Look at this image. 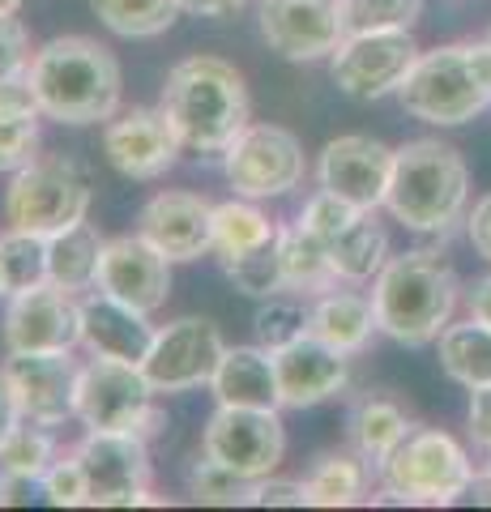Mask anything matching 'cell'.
Masks as SVG:
<instances>
[{
  "instance_id": "1",
  "label": "cell",
  "mask_w": 491,
  "mask_h": 512,
  "mask_svg": "<svg viewBox=\"0 0 491 512\" xmlns=\"http://www.w3.org/2000/svg\"><path fill=\"white\" fill-rule=\"evenodd\" d=\"M462 303V278L436 248H410L372 278L376 325L398 346H432Z\"/></svg>"
},
{
  "instance_id": "2",
  "label": "cell",
  "mask_w": 491,
  "mask_h": 512,
  "mask_svg": "<svg viewBox=\"0 0 491 512\" xmlns=\"http://www.w3.org/2000/svg\"><path fill=\"white\" fill-rule=\"evenodd\" d=\"M158 107L167 111L184 150L193 154H227L235 137L252 124V103L244 73L218 56H188L163 82Z\"/></svg>"
},
{
  "instance_id": "3",
  "label": "cell",
  "mask_w": 491,
  "mask_h": 512,
  "mask_svg": "<svg viewBox=\"0 0 491 512\" xmlns=\"http://www.w3.org/2000/svg\"><path fill=\"white\" fill-rule=\"evenodd\" d=\"M470 205V167L457 146L440 137H415L393 154V180L385 210L415 235H449L466 222Z\"/></svg>"
},
{
  "instance_id": "4",
  "label": "cell",
  "mask_w": 491,
  "mask_h": 512,
  "mask_svg": "<svg viewBox=\"0 0 491 512\" xmlns=\"http://www.w3.org/2000/svg\"><path fill=\"white\" fill-rule=\"evenodd\" d=\"M43 116L56 124H107L120 111V64L99 39L60 35L30 56Z\"/></svg>"
},
{
  "instance_id": "5",
  "label": "cell",
  "mask_w": 491,
  "mask_h": 512,
  "mask_svg": "<svg viewBox=\"0 0 491 512\" xmlns=\"http://www.w3.org/2000/svg\"><path fill=\"white\" fill-rule=\"evenodd\" d=\"M406 116L436 128H457L491 107V39H462L419 52L398 90Z\"/></svg>"
},
{
  "instance_id": "6",
  "label": "cell",
  "mask_w": 491,
  "mask_h": 512,
  "mask_svg": "<svg viewBox=\"0 0 491 512\" xmlns=\"http://www.w3.org/2000/svg\"><path fill=\"white\" fill-rule=\"evenodd\" d=\"M479 483L462 444L440 427H415L380 461V504H453Z\"/></svg>"
},
{
  "instance_id": "7",
  "label": "cell",
  "mask_w": 491,
  "mask_h": 512,
  "mask_svg": "<svg viewBox=\"0 0 491 512\" xmlns=\"http://www.w3.org/2000/svg\"><path fill=\"white\" fill-rule=\"evenodd\" d=\"M94 188L90 175L69 158H35L22 171H13L5 192V222L9 231L52 239L77 227L90 214Z\"/></svg>"
},
{
  "instance_id": "8",
  "label": "cell",
  "mask_w": 491,
  "mask_h": 512,
  "mask_svg": "<svg viewBox=\"0 0 491 512\" xmlns=\"http://www.w3.org/2000/svg\"><path fill=\"white\" fill-rule=\"evenodd\" d=\"M154 397V384L137 363L94 355L77 376V423L86 431H133L150 440L167 423Z\"/></svg>"
},
{
  "instance_id": "9",
  "label": "cell",
  "mask_w": 491,
  "mask_h": 512,
  "mask_svg": "<svg viewBox=\"0 0 491 512\" xmlns=\"http://www.w3.org/2000/svg\"><path fill=\"white\" fill-rule=\"evenodd\" d=\"M419 60V43L410 30H359L338 43L329 56V77L338 94L355 103H376L385 94H398L406 73Z\"/></svg>"
},
{
  "instance_id": "10",
  "label": "cell",
  "mask_w": 491,
  "mask_h": 512,
  "mask_svg": "<svg viewBox=\"0 0 491 512\" xmlns=\"http://www.w3.org/2000/svg\"><path fill=\"white\" fill-rule=\"evenodd\" d=\"M90 483V508H137L163 504L150 491V448L133 431H86L73 448Z\"/></svg>"
},
{
  "instance_id": "11",
  "label": "cell",
  "mask_w": 491,
  "mask_h": 512,
  "mask_svg": "<svg viewBox=\"0 0 491 512\" xmlns=\"http://www.w3.org/2000/svg\"><path fill=\"white\" fill-rule=\"evenodd\" d=\"M223 171L235 188V197L248 201H269V197H287L291 188L304 180V146L291 128L282 124H248L235 146L223 154Z\"/></svg>"
},
{
  "instance_id": "12",
  "label": "cell",
  "mask_w": 491,
  "mask_h": 512,
  "mask_svg": "<svg viewBox=\"0 0 491 512\" xmlns=\"http://www.w3.org/2000/svg\"><path fill=\"white\" fill-rule=\"evenodd\" d=\"M205 457L223 461L244 478H265L287 457V427L278 410H248V406H218L201 431Z\"/></svg>"
},
{
  "instance_id": "13",
  "label": "cell",
  "mask_w": 491,
  "mask_h": 512,
  "mask_svg": "<svg viewBox=\"0 0 491 512\" xmlns=\"http://www.w3.org/2000/svg\"><path fill=\"white\" fill-rule=\"evenodd\" d=\"M227 355L223 329L205 316H180L154 333V346L141 372L154 384V393H184L197 384H210L218 363Z\"/></svg>"
},
{
  "instance_id": "14",
  "label": "cell",
  "mask_w": 491,
  "mask_h": 512,
  "mask_svg": "<svg viewBox=\"0 0 491 512\" xmlns=\"http://www.w3.org/2000/svg\"><path fill=\"white\" fill-rule=\"evenodd\" d=\"M5 376L22 406V419H35L43 427H60L77 419L82 363L73 359V350H9Z\"/></svg>"
},
{
  "instance_id": "15",
  "label": "cell",
  "mask_w": 491,
  "mask_h": 512,
  "mask_svg": "<svg viewBox=\"0 0 491 512\" xmlns=\"http://www.w3.org/2000/svg\"><path fill=\"white\" fill-rule=\"evenodd\" d=\"M261 39L282 60H329L346 39L342 0H261Z\"/></svg>"
},
{
  "instance_id": "16",
  "label": "cell",
  "mask_w": 491,
  "mask_h": 512,
  "mask_svg": "<svg viewBox=\"0 0 491 512\" xmlns=\"http://www.w3.org/2000/svg\"><path fill=\"white\" fill-rule=\"evenodd\" d=\"M184 150L163 107H129L103 124V154L124 180H158Z\"/></svg>"
},
{
  "instance_id": "17",
  "label": "cell",
  "mask_w": 491,
  "mask_h": 512,
  "mask_svg": "<svg viewBox=\"0 0 491 512\" xmlns=\"http://www.w3.org/2000/svg\"><path fill=\"white\" fill-rule=\"evenodd\" d=\"M393 154L385 141L363 137V133H346L334 137L321 150L316 163V180L321 188L338 192L342 201H351L355 210H385V192L393 180Z\"/></svg>"
},
{
  "instance_id": "18",
  "label": "cell",
  "mask_w": 491,
  "mask_h": 512,
  "mask_svg": "<svg viewBox=\"0 0 491 512\" xmlns=\"http://www.w3.org/2000/svg\"><path fill=\"white\" fill-rule=\"evenodd\" d=\"M94 291L129 303L137 312H158L171 295V261L158 252L146 235L107 239L99 256V278Z\"/></svg>"
},
{
  "instance_id": "19",
  "label": "cell",
  "mask_w": 491,
  "mask_h": 512,
  "mask_svg": "<svg viewBox=\"0 0 491 512\" xmlns=\"http://www.w3.org/2000/svg\"><path fill=\"white\" fill-rule=\"evenodd\" d=\"M82 342V299L56 282L9 299L5 346L9 350H73Z\"/></svg>"
},
{
  "instance_id": "20",
  "label": "cell",
  "mask_w": 491,
  "mask_h": 512,
  "mask_svg": "<svg viewBox=\"0 0 491 512\" xmlns=\"http://www.w3.org/2000/svg\"><path fill=\"white\" fill-rule=\"evenodd\" d=\"M137 235H146L171 265L197 261L214 252V205L197 192H158L141 205Z\"/></svg>"
},
{
  "instance_id": "21",
  "label": "cell",
  "mask_w": 491,
  "mask_h": 512,
  "mask_svg": "<svg viewBox=\"0 0 491 512\" xmlns=\"http://www.w3.org/2000/svg\"><path fill=\"white\" fill-rule=\"evenodd\" d=\"M274 367H278V393L287 410H312L351 384V355L325 346L312 333L274 350Z\"/></svg>"
},
{
  "instance_id": "22",
  "label": "cell",
  "mask_w": 491,
  "mask_h": 512,
  "mask_svg": "<svg viewBox=\"0 0 491 512\" xmlns=\"http://www.w3.org/2000/svg\"><path fill=\"white\" fill-rule=\"evenodd\" d=\"M154 325L150 312H137L129 303L94 291L82 299V346L99 359H120V363H146L154 346Z\"/></svg>"
},
{
  "instance_id": "23",
  "label": "cell",
  "mask_w": 491,
  "mask_h": 512,
  "mask_svg": "<svg viewBox=\"0 0 491 512\" xmlns=\"http://www.w3.org/2000/svg\"><path fill=\"white\" fill-rule=\"evenodd\" d=\"M218 406H248V410H282L274 350L257 346H227L223 363L210 380Z\"/></svg>"
},
{
  "instance_id": "24",
  "label": "cell",
  "mask_w": 491,
  "mask_h": 512,
  "mask_svg": "<svg viewBox=\"0 0 491 512\" xmlns=\"http://www.w3.org/2000/svg\"><path fill=\"white\" fill-rule=\"evenodd\" d=\"M410 431H415L410 414L385 393H363L351 402V410H346V440H351L355 453L376 470H380V461L393 457V448H398Z\"/></svg>"
},
{
  "instance_id": "25",
  "label": "cell",
  "mask_w": 491,
  "mask_h": 512,
  "mask_svg": "<svg viewBox=\"0 0 491 512\" xmlns=\"http://www.w3.org/2000/svg\"><path fill=\"white\" fill-rule=\"evenodd\" d=\"M372 333H380L372 295L338 291L334 286V291L312 299V338H321L325 346L342 350V355H359L372 342Z\"/></svg>"
},
{
  "instance_id": "26",
  "label": "cell",
  "mask_w": 491,
  "mask_h": 512,
  "mask_svg": "<svg viewBox=\"0 0 491 512\" xmlns=\"http://www.w3.org/2000/svg\"><path fill=\"white\" fill-rule=\"evenodd\" d=\"M440 367L462 389H483L491 384V325L479 316L449 320V329L436 338Z\"/></svg>"
},
{
  "instance_id": "27",
  "label": "cell",
  "mask_w": 491,
  "mask_h": 512,
  "mask_svg": "<svg viewBox=\"0 0 491 512\" xmlns=\"http://www.w3.org/2000/svg\"><path fill=\"white\" fill-rule=\"evenodd\" d=\"M278 256H282V274H287V291L295 295H325L338 286L334 261H329V244H321L308 227H278Z\"/></svg>"
},
{
  "instance_id": "28",
  "label": "cell",
  "mask_w": 491,
  "mask_h": 512,
  "mask_svg": "<svg viewBox=\"0 0 491 512\" xmlns=\"http://www.w3.org/2000/svg\"><path fill=\"white\" fill-rule=\"evenodd\" d=\"M329 261H334L338 282H372L380 265L389 261V231L376 218V210H363L351 227H346L334 244H329Z\"/></svg>"
},
{
  "instance_id": "29",
  "label": "cell",
  "mask_w": 491,
  "mask_h": 512,
  "mask_svg": "<svg viewBox=\"0 0 491 512\" xmlns=\"http://www.w3.org/2000/svg\"><path fill=\"white\" fill-rule=\"evenodd\" d=\"M107 239L99 235V227H90L82 218L77 227L60 231L47 239V278L65 291H90L94 278H99V256H103Z\"/></svg>"
},
{
  "instance_id": "30",
  "label": "cell",
  "mask_w": 491,
  "mask_h": 512,
  "mask_svg": "<svg viewBox=\"0 0 491 512\" xmlns=\"http://www.w3.org/2000/svg\"><path fill=\"white\" fill-rule=\"evenodd\" d=\"M368 461H363L355 448L351 453H321L308 470V504L316 508H351L368 500Z\"/></svg>"
},
{
  "instance_id": "31",
  "label": "cell",
  "mask_w": 491,
  "mask_h": 512,
  "mask_svg": "<svg viewBox=\"0 0 491 512\" xmlns=\"http://www.w3.org/2000/svg\"><path fill=\"white\" fill-rule=\"evenodd\" d=\"M278 239V227L269 222L248 197H235L214 205V252L231 261V256H248Z\"/></svg>"
},
{
  "instance_id": "32",
  "label": "cell",
  "mask_w": 491,
  "mask_h": 512,
  "mask_svg": "<svg viewBox=\"0 0 491 512\" xmlns=\"http://www.w3.org/2000/svg\"><path fill=\"white\" fill-rule=\"evenodd\" d=\"M90 9L120 39H158L184 13L180 0H90Z\"/></svg>"
},
{
  "instance_id": "33",
  "label": "cell",
  "mask_w": 491,
  "mask_h": 512,
  "mask_svg": "<svg viewBox=\"0 0 491 512\" xmlns=\"http://www.w3.org/2000/svg\"><path fill=\"white\" fill-rule=\"evenodd\" d=\"M43 282H52L47 278V239L26 231L0 235V299L35 291Z\"/></svg>"
},
{
  "instance_id": "34",
  "label": "cell",
  "mask_w": 491,
  "mask_h": 512,
  "mask_svg": "<svg viewBox=\"0 0 491 512\" xmlns=\"http://www.w3.org/2000/svg\"><path fill=\"white\" fill-rule=\"evenodd\" d=\"M252 329H257V342L265 350H282V346H291L299 338H308L312 333V303H308V295L295 299V295L282 291V295L261 299L257 316H252Z\"/></svg>"
},
{
  "instance_id": "35",
  "label": "cell",
  "mask_w": 491,
  "mask_h": 512,
  "mask_svg": "<svg viewBox=\"0 0 491 512\" xmlns=\"http://www.w3.org/2000/svg\"><path fill=\"white\" fill-rule=\"evenodd\" d=\"M56 461V440L52 431L35 419H22L13 427V436L0 444V470H13V474H26V478H43Z\"/></svg>"
},
{
  "instance_id": "36",
  "label": "cell",
  "mask_w": 491,
  "mask_h": 512,
  "mask_svg": "<svg viewBox=\"0 0 491 512\" xmlns=\"http://www.w3.org/2000/svg\"><path fill=\"white\" fill-rule=\"evenodd\" d=\"M223 274L235 282V291L248 295V299H269V295L287 291L278 239L274 244H265V248H257V252H248V256H231V261H223Z\"/></svg>"
},
{
  "instance_id": "37",
  "label": "cell",
  "mask_w": 491,
  "mask_h": 512,
  "mask_svg": "<svg viewBox=\"0 0 491 512\" xmlns=\"http://www.w3.org/2000/svg\"><path fill=\"white\" fill-rule=\"evenodd\" d=\"M423 13V0H342L346 35L359 30H410Z\"/></svg>"
},
{
  "instance_id": "38",
  "label": "cell",
  "mask_w": 491,
  "mask_h": 512,
  "mask_svg": "<svg viewBox=\"0 0 491 512\" xmlns=\"http://www.w3.org/2000/svg\"><path fill=\"white\" fill-rule=\"evenodd\" d=\"M188 495L197 504H248L252 495V478L235 474L231 466L214 457H201L193 470H188Z\"/></svg>"
},
{
  "instance_id": "39",
  "label": "cell",
  "mask_w": 491,
  "mask_h": 512,
  "mask_svg": "<svg viewBox=\"0 0 491 512\" xmlns=\"http://www.w3.org/2000/svg\"><path fill=\"white\" fill-rule=\"evenodd\" d=\"M363 210H355L351 201H342L338 192H329V188H321L316 197L304 205V214H299V227H308L321 244H334V239L351 227V222L359 218Z\"/></svg>"
},
{
  "instance_id": "40",
  "label": "cell",
  "mask_w": 491,
  "mask_h": 512,
  "mask_svg": "<svg viewBox=\"0 0 491 512\" xmlns=\"http://www.w3.org/2000/svg\"><path fill=\"white\" fill-rule=\"evenodd\" d=\"M39 487L47 495V504H56V508H86L90 504V483H86V470L77 457L52 461V470L39 478Z\"/></svg>"
},
{
  "instance_id": "41",
  "label": "cell",
  "mask_w": 491,
  "mask_h": 512,
  "mask_svg": "<svg viewBox=\"0 0 491 512\" xmlns=\"http://www.w3.org/2000/svg\"><path fill=\"white\" fill-rule=\"evenodd\" d=\"M39 150V120H9L0 116V171H22L35 163Z\"/></svg>"
},
{
  "instance_id": "42",
  "label": "cell",
  "mask_w": 491,
  "mask_h": 512,
  "mask_svg": "<svg viewBox=\"0 0 491 512\" xmlns=\"http://www.w3.org/2000/svg\"><path fill=\"white\" fill-rule=\"evenodd\" d=\"M0 116H9V120H39L43 116L30 64L18 73H9V77H0Z\"/></svg>"
},
{
  "instance_id": "43",
  "label": "cell",
  "mask_w": 491,
  "mask_h": 512,
  "mask_svg": "<svg viewBox=\"0 0 491 512\" xmlns=\"http://www.w3.org/2000/svg\"><path fill=\"white\" fill-rule=\"evenodd\" d=\"M30 64V35L18 13H0V77L18 73Z\"/></svg>"
},
{
  "instance_id": "44",
  "label": "cell",
  "mask_w": 491,
  "mask_h": 512,
  "mask_svg": "<svg viewBox=\"0 0 491 512\" xmlns=\"http://www.w3.org/2000/svg\"><path fill=\"white\" fill-rule=\"evenodd\" d=\"M248 504H257V508H269V504L304 508V504H308V483H295V478H274V474H265V478H257V483H252Z\"/></svg>"
},
{
  "instance_id": "45",
  "label": "cell",
  "mask_w": 491,
  "mask_h": 512,
  "mask_svg": "<svg viewBox=\"0 0 491 512\" xmlns=\"http://www.w3.org/2000/svg\"><path fill=\"white\" fill-rule=\"evenodd\" d=\"M466 431H470V440L479 444L483 453H491V384H483V389H470Z\"/></svg>"
},
{
  "instance_id": "46",
  "label": "cell",
  "mask_w": 491,
  "mask_h": 512,
  "mask_svg": "<svg viewBox=\"0 0 491 512\" xmlns=\"http://www.w3.org/2000/svg\"><path fill=\"white\" fill-rule=\"evenodd\" d=\"M466 239H470V248L491 265V192H483V197L474 201V210L466 214Z\"/></svg>"
},
{
  "instance_id": "47",
  "label": "cell",
  "mask_w": 491,
  "mask_h": 512,
  "mask_svg": "<svg viewBox=\"0 0 491 512\" xmlns=\"http://www.w3.org/2000/svg\"><path fill=\"white\" fill-rule=\"evenodd\" d=\"M39 478H26V474H13V470H0V508H22L35 500Z\"/></svg>"
},
{
  "instance_id": "48",
  "label": "cell",
  "mask_w": 491,
  "mask_h": 512,
  "mask_svg": "<svg viewBox=\"0 0 491 512\" xmlns=\"http://www.w3.org/2000/svg\"><path fill=\"white\" fill-rule=\"evenodd\" d=\"M18 423H22V406H18V397H13V389H9L5 367H0V444L13 436V427Z\"/></svg>"
},
{
  "instance_id": "49",
  "label": "cell",
  "mask_w": 491,
  "mask_h": 512,
  "mask_svg": "<svg viewBox=\"0 0 491 512\" xmlns=\"http://www.w3.org/2000/svg\"><path fill=\"white\" fill-rule=\"evenodd\" d=\"M180 5H184V13H197V18H231L248 0H180Z\"/></svg>"
},
{
  "instance_id": "50",
  "label": "cell",
  "mask_w": 491,
  "mask_h": 512,
  "mask_svg": "<svg viewBox=\"0 0 491 512\" xmlns=\"http://www.w3.org/2000/svg\"><path fill=\"white\" fill-rule=\"evenodd\" d=\"M466 312H470V316H479V320H487V325H491V274H483V278L466 291Z\"/></svg>"
},
{
  "instance_id": "51",
  "label": "cell",
  "mask_w": 491,
  "mask_h": 512,
  "mask_svg": "<svg viewBox=\"0 0 491 512\" xmlns=\"http://www.w3.org/2000/svg\"><path fill=\"white\" fill-rule=\"evenodd\" d=\"M26 5V0H0V13H18Z\"/></svg>"
},
{
  "instance_id": "52",
  "label": "cell",
  "mask_w": 491,
  "mask_h": 512,
  "mask_svg": "<svg viewBox=\"0 0 491 512\" xmlns=\"http://www.w3.org/2000/svg\"><path fill=\"white\" fill-rule=\"evenodd\" d=\"M479 483H483V487H487V495H491V457H487V466L479 470Z\"/></svg>"
},
{
  "instance_id": "53",
  "label": "cell",
  "mask_w": 491,
  "mask_h": 512,
  "mask_svg": "<svg viewBox=\"0 0 491 512\" xmlns=\"http://www.w3.org/2000/svg\"><path fill=\"white\" fill-rule=\"evenodd\" d=\"M487 39H491V35H487Z\"/></svg>"
}]
</instances>
